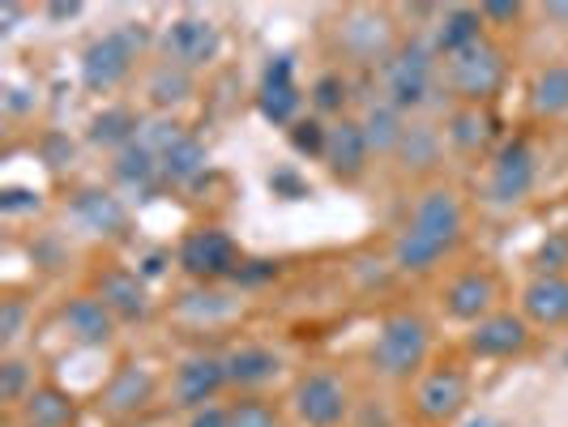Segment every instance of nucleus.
Masks as SVG:
<instances>
[{
  "instance_id": "obj_1",
  "label": "nucleus",
  "mask_w": 568,
  "mask_h": 427,
  "mask_svg": "<svg viewBox=\"0 0 568 427\" xmlns=\"http://www.w3.org/2000/svg\"><path fill=\"white\" fill-rule=\"evenodd\" d=\"M462 231H466L462 197L449 184H432L419 193L406 227L394 235L389 261H394L398 274H432L462 244Z\"/></svg>"
},
{
  "instance_id": "obj_2",
  "label": "nucleus",
  "mask_w": 568,
  "mask_h": 427,
  "mask_svg": "<svg viewBox=\"0 0 568 427\" xmlns=\"http://www.w3.org/2000/svg\"><path fill=\"white\" fill-rule=\"evenodd\" d=\"M427 355H432V325L419 313L402 308L389 313L376 325V338L368 346V364L381 380H415L427 368Z\"/></svg>"
},
{
  "instance_id": "obj_3",
  "label": "nucleus",
  "mask_w": 568,
  "mask_h": 427,
  "mask_svg": "<svg viewBox=\"0 0 568 427\" xmlns=\"http://www.w3.org/2000/svg\"><path fill=\"white\" fill-rule=\"evenodd\" d=\"M334 52L346 64H359V69H381L385 60L402 48L398 22L389 9H372V4H351L334 18Z\"/></svg>"
},
{
  "instance_id": "obj_4",
  "label": "nucleus",
  "mask_w": 568,
  "mask_h": 427,
  "mask_svg": "<svg viewBox=\"0 0 568 427\" xmlns=\"http://www.w3.org/2000/svg\"><path fill=\"white\" fill-rule=\"evenodd\" d=\"M440 82V57L432 39H402V48L381 64V99L402 115L419 112Z\"/></svg>"
},
{
  "instance_id": "obj_5",
  "label": "nucleus",
  "mask_w": 568,
  "mask_h": 427,
  "mask_svg": "<svg viewBox=\"0 0 568 427\" xmlns=\"http://www.w3.org/2000/svg\"><path fill=\"white\" fill-rule=\"evenodd\" d=\"M145 48V30L142 27H120L108 30L99 39H90L82 48V60H78V78L90 94H112L115 85H124L133 78V64H138V52Z\"/></svg>"
},
{
  "instance_id": "obj_6",
  "label": "nucleus",
  "mask_w": 568,
  "mask_h": 427,
  "mask_svg": "<svg viewBox=\"0 0 568 427\" xmlns=\"http://www.w3.org/2000/svg\"><path fill=\"white\" fill-rule=\"evenodd\" d=\"M505 73H509V60H505V48L491 34L445 60V85L462 108H484L487 99L505 85Z\"/></svg>"
},
{
  "instance_id": "obj_7",
  "label": "nucleus",
  "mask_w": 568,
  "mask_h": 427,
  "mask_svg": "<svg viewBox=\"0 0 568 427\" xmlns=\"http://www.w3.org/2000/svg\"><path fill=\"white\" fill-rule=\"evenodd\" d=\"M470 406V376L462 364H432L410 380V415L424 427H449Z\"/></svg>"
},
{
  "instance_id": "obj_8",
  "label": "nucleus",
  "mask_w": 568,
  "mask_h": 427,
  "mask_svg": "<svg viewBox=\"0 0 568 427\" xmlns=\"http://www.w3.org/2000/svg\"><path fill=\"white\" fill-rule=\"evenodd\" d=\"M175 265L201 286L227 283L240 274L244 256H240V244L231 240L223 227H193L180 244H175Z\"/></svg>"
},
{
  "instance_id": "obj_9",
  "label": "nucleus",
  "mask_w": 568,
  "mask_h": 427,
  "mask_svg": "<svg viewBox=\"0 0 568 427\" xmlns=\"http://www.w3.org/2000/svg\"><path fill=\"white\" fill-rule=\"evenodd\" d=\"M227 389V355H219V350H193L171 372V406L180 415L214 406Z\"/></svg>"
},
{
  "instance_id": "obj_10",
  "label": "nucleus",
  "mask_w": 568,
  "mask_h": 427,
  "mask_svg": "<svg viewBox=\"0 0 568 427\" xmlns=\"http://www.w3.org/2000/svg\"><path fill=\"white\" fill-rule=\"evenodd\" d=\"M154 398H159V376L145 368V364L124 359V364L103 380V389H99V398H94V410L120 427V424H133V419L150 415V401Z\"/></svg>"
},
{
  "instance_id": "obj_11",
  "label": "nucleus",
  "mask_w": 568,
  "mask_h": 427,
  "mask_svg": "<svg viewBox=\"0 0 568 427\" xmlns=\"http://www.w3.org/2000/svg\"><path fill=\"white\" fill-rule=\"evenodd\" d=\"M291 410L304 427H342L351 415V389L334 372H304L291 385Z\"/></svg>"
},
{
  "instance_id": "obj_12",
  "label": "nucleus",
  "mask_w": 568,
  "mask_h": 427,
  "mask_svg": "<svg viewBox=\"0 0 568 427\" xmlns=\"http://www.w3.org/2000/svg\"><path fill=\"white\" fill-rule=\"evenodd\" d=\"M440 308L457 325H479L484 316L500 313V274L487 265L454 274L440 291Z\"/></svg>"
},
{
  "instance_id": "obj_13",
  "label": "nucleus",
  "mask_w": 568,
  "mask_h": 427,
  "mask_svg": "<svg viewBox=\"0 0 568 427\" xmlns=\"http://www.w3.org/2000/svg\"><path fill=\"white\" fill-rule=\"evenodd\" d=\"M535 180H539V163H535V150L526 138H509L491 154V171H487V201L491 205H521V201L535 193Z\"/></svg>"
},
{
  "instance_id": "obj_14",
  "label": "nucleus",
  "mask_w": 568,
  "mask_h": 427,
  "mask_svg": "<svg viewBox=\"0 0 568 427\" xmlns=\"http://www.w3.org/2000/svg\"><path fill=\"white\" fill-rule=\"evenodd\" d=\"M219 52H223V34H219V27L210 18H201V13H184V18H175L163 30V57L171 64H180V69H189V73L214 64Z\"/></svg>"
},
{
  "instance_id": "obj_15",
  "label": "nucleus",
  "mask_w": 568,
  "mask_h": 427,
  "mask_svg": "<svg viewBox=\"0 0 568 427\" xmlns=\"http://www.w3.org/2000/svg\"><path fill=\"white\" fill-rule=\"evenodd\" d=\"M530 342H535V325L521 313H505L500 308V313L484 316L479 325H470L466 350L475 359H517V355L530 350Z\"/></svg>"
},
{
  "instance_id": "obj_16",
  "label": "nucleus",
  "mask_w": 568,
  "mask_h": 427,
  "mask_svg": "<svg viewBox=\"0 0 568 427\" xmlns=\"http://www.w3.org/2000/svg\"><path fill=\"white\" fill-rule=\"evenodd\" d=\"M60 329H64V338L85 346V350H103V346L115 342L120 321H115L112 308L94 291H82V295H73V299L60 304Z\"/></svg>"
},
{
  "instance_id": "obj_17",
  "label": "nucleus",
  "mask_w": 568,
  "mask_h": 427,
  "mask_svg": "<svg viewBox=\"0 0 568 427\" xmlns=\"http://www.w3.org/2000/svg\"><path fill=\"white\" fill-rule=\"evenodd\" d=\"M90 291L112 308V316L120 325L129 321H145L150 316V286H145L142 270H129V265H103L94 270Z\"/></svg>"
},
{
  "instance_id": "obj_18",
  "label": "nucleus",
  "mask_w": 568,
  "mask_h": 427,
  "mask_svg": "<svg viewBox=\"0 0 568 427\" xmlns=\"http://www.w3.org/2000/svg\"><path fill=\"white\" fill-rule=\"evenodd\" d=\"M256 108L270 124H283V129H291L304 112V94H300V82H295V60L286 52L270 57V64H265L261 85H256Z\"/></svg>"
},
{
  "instance_id": "obj_19",
  "label": "nucleus",
  "mask_w": 568,
  "mask_h": 427,
  "mask_svg": "<svg viewBox=\"0 0 568 427\" xmlns=\"http://www.w3.org/2000/svg\"><path fill=\"white\" fill-rule=\"evenodd\" d=\"M372 145L364 138V124L355 115H342V120H329V133H325V154L321 163L329 167L334 180L342 184H355L364 171H368Z\"/></svg>"
},
{
  "instance_id": "obj_20",
  "label": "nucleus",
  "mask_w": 568,
  "mask_h": 427,
  "mask_svg": "<svg viewBox=\"0 0 568 427\" xmlns=\"http://www.w3.org/2000/svg\"><path fill=\"white\" fill-rule=\"evenodd\" d=\"M517 313L526 316L535 329H560L568 325V274H535L521 286Z\"/></svg>"
},
{
  "instance_id": "obj_21",
  "label": "nucleus",
  "mask_w": 568,
  "mask_h": 427,
  "mask_svg": "<svg viewBox=\"0 0 568 427\" xmlns=\"http://www.w3.org/2000/svg\"><path fill=\"white\" fill-rule=\"evenodd\" d=\"M69 214H73V223L90 235H108V240H120V235H129V210H124V201L108 193V189H78L73 197H69Z\"/></svg>"
},
{
  "instance_id": "obj_22",
  "label": "nucleus",
  "mask_w": 568,
  "mask_h": 427,
  "mask_svg": "<svg viewBox=\"0 0 568 427\" xmlns=\"http://www.w3.org/2000/svg\"><path fill=\"white\" fill-rule=\"evenodd\" d=\"M223 355H227V385L235 394H261V389L274 385L278 372H283L278 350H270V346H261V342H240V346H231Z\"/></svg>"
},
{
  "instance_id": "obj_23",
  "label": "nucleus",
  "mask_w": 568,
  "mask_h": 427,
  "mask_svg": "<svg viewBox=\"0 0 568 427\" xmlns=\"http://www.w3.org/2000/svg\"><path fill=\"white\" fill-rule=\"evenodd\" d=\"M18 419L30 427H73L78 424V398L60 389L57 380H39L30 398L18 406Z\"/></svg>"
},
{
  "instance_id": "obj_24",
  "label": "nucleus",
  "mask_w": 568,
  "mask_h": 427,
  "mask_svg": "<svg viewBox=\"0 0 568 427\" xmlns=\"http://www.w3.org/2000/svg\"><path fill=\"white\" fill-rule=\"evenodd\" d=\"M487 39V22L479 9H470V4H454V9H445L440 13V22L432 30V48H436V57L449 60L457 52H466L470 43H479Z\"/></svg>"
},
{
  "instance_id": "obj_25",
  "label": "nucleus",
  "mask_w": 568,
  "mask_h": 427,
  "mask_svg": "<svg viewBox=\"0 0 568 427\" xmlns=\"http://www.w3.org/2000/svg\"><path fill=\"white\" fill-rule=\"evenodd\" d=\"M193 85H197V78H193L189 69L163 60V64H154L150 78H145V99H150V108L159 115H171V108H180V103L193 99Z\"/></svg>"
},
{
  "instance_id": "obj_26",
  "label": "nucleus",
  "mask_w": 568,
  "mask_h": 427,
  "mask_svg": "<svg viewBox=\"0 0 568 427\" xmlns=\"http://www.w3.org/2000/svg\"><path fill=\"white\" fill-rule=\"evenodd\" d=\"M445 138L454 142V150L462 154H484L491 138H496V120L487 108H462L457 103L454 112H449V129H445Z\"/></svg>"
},
{
  "instance_id": "obj_27",
  "label": "nucleus",
  "mask_w": 568,
  "mask_h": 427,
  "mask_svg": "<svg viewBox=\"0 0 568 427\" xmlns=\"http://www.w3.org/2000/svg\"><path fill=\"white\" fill-rule=\"evenodd\" d=\"M530 112L539 120H568V64H547L530 82Z\"/></svg>"
},
{
  "instance_id": "obj_28",
  "label": "nucleus",
  "mask_w": 568,
  "mask_h": 427,
  "mask_svg": "<svg viewBox=\"0 0 568 427\" xmlns=\"http://www.w3.org/2000/svg\"><path fill=\"white\" fill-rule=\"evenodd\" d=\"M112 175L124 184V189H133V193H154V189H163V171H159V159L145 150V145L129 142L120 154L112 159Z\"/></svg>"
},
{
  "instance_id": "obj_29",
  "label": "nucleus",
  "mask_w": 568,
  "mask_h": 427,
  "mask_svg": "<svg viewBox=\"0 0 568 427\" xmlns=\"http://www.w3.org/2000/svg\"><path fill=\"white\" fill-rule=\"evenodd\" d=\"M394 159H398L402 171H415V175H424L440 163V133L424 124V120H410L406 124V133H402L398 150H394Z\"/></svg>"
},
{
  "instance_id": "obj_30",
  "label": "nucleus",
  "mask_w": 568,
  "mask_h": 427,
  "mask_svg": "<svg viewBox=\"0 0 568 427\" xmlns=\"http://www.w3.org/2000/svg\"><path fill=\"white\" fill-rule=\"evenodd\" d=\"M205 163H210L205 145H201L193 133H184V138H180V142L171 145L168 154L159 159V171H163V184L189 189V184H197L201 175H205Z\"/></svg>"
},
{
  "instance_id": "obj_31",
  "label": "nucleus",
  "mask_w": 568,
  "mask_h": 427,
  "mask_svg": "<svg viewBox=\"0 0 568 427\" xmlns=\"http://www.w3.org/2000/svg\"><path fill=\"white\" fill-rule=\"evenodd\" d=\"M359 124H364V138H368L372 154H394L410 120L398 108H389L385 99H376V103H368V112L359 115Z\"/></svg>"
},
{
  "instance_id": "obj_32",
  "label": "nucleus",
  "mask_w": 568,
  "mask_h": 427,
  "mask_svg": "<svg viewBox=\"0 0 568 427\" xmlns=\"http://www.w3.org/2000/svg\"><path fill=\"white\" fill-rule=\"evenodd\" d=\"M138 129H142V115L133 108H103L90 120V142L108 145L112 154H120L129 142H138Z\"/></svg>"
},
{
  "instance_id": "obj_33",
  "label": "nucleus",
  "mask_w": 568,
  "mask_h": 427,
  "mask_svg": "<svg viewBox=\"0 0 568 427\" xmlns=\"http://www.w3.org/2000/svg\"><path fill=\"white\" fill-rule=\"evenodd\" d=\"M227 424L231 427H283L278 406L265 394H240L235 401H227Z\"/></svg>"
},
{
  "instance_id": "obj_34",
  "label": "nucleus",
  "mask_w": 568,
  "mask_h": 427,
  "mask_svg": "<svg viewBox=\"0 0 568 427\" xmlns=\"http://www.w3.org/2000/svg\"><path fill=\"white\" fill-rule=\"evenodd\" d=\"M34 385H39V380H34V368H30L22 355H4V359H0V401H4V406H22Z\"/></svg>"
},
{
  "instance_id": "obj_35",
  "label": "nucleus",
  "mask_w": 568,
  "mask_h": 427,
  "mask_svg": "<svg viewBox=\"0 0 568 427\" xmlns=\"http://www.w3.org/2000/svg\"><path fill=\"white\" fill-rule=\"evenodd\" d=\"M308 99H313L316 115H338L342 120V108H346V99H351V82H346V73L325 69V73L313 82V90H308Z\"/></svg>"
},
{
  "instance_id": "obj_36",
  "label": "nucleus",
  "mask_w": 568,
  "mask_h": 427,
  "mask_svg": "<svg viewBox=\"0 0 568 427\" xmlns=\"http://www.w3.org/2000/svg\"><path fill=\"white\" fill-rule=\"evenodd\" d=\"M325 133H329V124H325L321 115H300V120L286 129L291 145H295L300 154H313V159L325 154Z\"/></svg>"
},
{
  "instance_id": "obj_37",
  "label": "nucleus",
  "mask_w": 568,
  "mask_h": 427,
  "mask_svg": "<svg viewBox=\"0 0 568 427\" xmlns=\"http://www.w3.org/2000/svg\"><path fill=\"white\" fill-rule=\"evenodd\" d=\"M27 321H30L27 299H4V304H0V350H4V355H18V342H22Z\"/></svg>"
},
{
  "instance_id": "obj_38",
  "label": "nucleus",
  "mask_w": 568,
  "mask_h": 427,
  "mask_svg": "<svg viewBox=\"0 0 568 427\" xmlns=\"http://www.w3.org/2000/svg\"><path fill=\"white\" fill-rule=\"evenodd\" d=\"M535 274H565L568 270V231H551L535 253Z\"/></svg>"
},
{
  "instance_id": "obj_39",
  "label": "nucleus",
  "mask_w": 568,
  "mask_h": 427,
  "mask_svg": "<svg viewBox=\"0 0 568 427\" xmlns=\"http://www.w3.org/2000/svg\"><path fill=\"white\" fill-rule=\"evenodd\" d=\"M184 427H231L227 401H214V406H201V410H193V415H184Z\"/></svg>"
},
{
  "instance_id": "obj_40",
  "label": "nucleus",
  "mask_w": 568,
  "mask_h": 427,
  "mask_svg": "<svg viewBox=\"0 0 568 427\" xmlns=\"http://www.w3.org/2000/svg\"><path fill=\"white\" fill-rule=\"evenodd\" d=\"M479 13H484L487 27H505V22H517V18H521V4H505V0H487V4H479Z\"/></svg>"
},
{
  "instance_id": "obj_41",
  "label": "nucleus",
  "mask_w": 568,
  "mask_h": 427,
  "mask_svg": "<svg viewBox=\"0 0 568 427\" xmlns=\"http://www.w3.org/2000/svg\"><path fill=\"white\" fill-rule=\"evenodd\" d=\"M120 427H180L171 415H142V419H133V424H120Z\"/></svg>"
},
{
  "instance_id": "obj_42",
  "label": "nucleus",
  "mask_w": 568,
  "mask_h": 427,
  "mask_svg": "<svg viewBox=\"0 0 568 427\" xmlns=\"http://www.w3.org/2000/svg\"><path fill=\"white\" fill-rule=\"evenodd\" d=\"M78 13H82V4H52V9H48V18H78Z\"/></svg>"
},
{
  "instance_id": "obj_43",
  "label": "nucleus",
  "mask_w": 568,
  "mask_h": 427,
  "mask_svg": "<svg viewBox=\"0 0 568 427\" xmlns=\"http://www.w3.org/2000/svg\"><path fill=\"white\" fill-rule=\"evenodd\" d=\"M547 22H568V4H547Z\"/></svg>"
},
{
  "instance_id": "obj_44",
  "label": "nucleus",
  "mask_w": 568,
  "mask_h": 427,
  "mask_svg": "<svg viewBox=\"0 0 568 427\" xmlns=\"http://www.w3.org/2000/svg\"><path fill=\"white\" fill-rule=\"evenodd\" d=\"M13 427H30V424H22V419H18V424H13Z\"/></svg>"
}]
</instances>
